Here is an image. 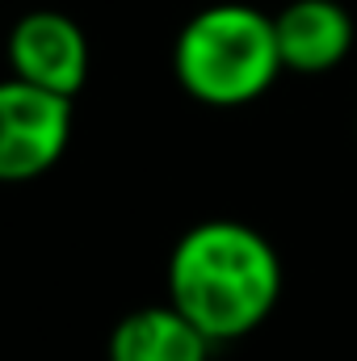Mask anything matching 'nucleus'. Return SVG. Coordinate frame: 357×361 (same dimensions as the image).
Segmentation results:
<instances>
[{
	"label": "nucleus",
	"instance_id": "1",
	"mask_svg": "<svg viewBox=\"0 0 357 361\" xmlns=\"http://www.w3.org/2000/svg\"><path fill=\"white\" fill-rule=\"evenodd\" d=\"M277 298V248L248 223H198L181 235L169 257V302L210 345H227L257 332Z\"/></svg>",
	"mask_w": 357,
	"mask_h": 361
},
{
	"label": "nucleus",
	"instance_id": "4",
	"mask_svg": "<svg viewBox=\"0 0 357 361\" xmlns=\"http://www.w3.org/2000/svg\"><path fill=\"white\" fill-rule=\"evenodd\" d=\"M8 68L25 85L76 97L89 80V38L68 13L34 8L8 30Z\"/></svg>",
	"mask_w": 357,
	"mask_h": 361
},
{
	"label": "nucleus",
	"instance_id": "6",
	"mask_svg": "<svg viewBox=\"0 0 357 361\" xmlns=\"http://www.w3.org/2000/svg\"><path fill=\"white\" fill-rule=\"evenodd\" d=\"M210 341L173 302L139 307L109 332V361H206Z\"/></svg>",
	"mask_w": 357,
	"mask_h": 361
},
{
	"label": "nucleus",
	"instance_id": "2",
	"mask_svg": "<svg viewBox=\"0 0 357 361\" xmlns=\"http://www.w3.org/2000/svg\"><path fill=\"white\" fill-rule=\"evenodd\" d=\"M173 72L193 101L214 109H236L265 97L277 72H286L273 17L253 4H210L193 13L177 34Z\"/></svg>",
	"mask_w": 357,
	"mask_h": 361
},
{
	"label": "nucleus",
	"instance_id": "5",
	"mask_svg": "<svg viewBox=\"0 0 357 361\" xmlns=\"http://www.w3.org/2000/svg\"><path fill=\"white\" fill-rule=\"evenodd\" d=\"M277 55L286 72L320 76L353 51V17L337 0H290L273 17Z\"/></svg>",
	"mask_w": 357,
	"mask_h": 361
},
{
	"label": "nucleus",
	"instance_id": "3",
	"mask_svg": "<svg viewBox=\"0 0 357 361\" xmlns=\"http://www.w3.org/2000/svg\"><path fill=\"white\" fill-rule=\"evenodd\" d=\"M72 139V97L25 85L17 76L0 80V180H34L51 173Z\"/></svg>",
	"mask_w": 357,
	"mask_h": 361
}]
</instances>
